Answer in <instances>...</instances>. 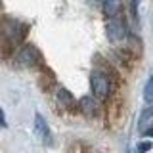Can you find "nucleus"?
<instances>
[{
  "mask_svg": "<svg viewBox=\"0 0 153 153\" xmlns=\"http://www.w3.org/2000/svg\"><path fill=\"white\" fill-rule=\"evenodd\" d=\"M151 147H153L151 142H142V143H138V151H149Z\"/></svg>",
  "mask_w": 153,
  "mask_h": 153,
  "instance_id": "f8f14e48",
  "label": "nucleus"
},
{
  "mask_svg": "<svg viewBox=\"0 0 153 153\" xmlns=\"http://www.w3.org/2000/svg\"><path fill=\"white\" fill-rule=\"evenodd\" d=\"M102 10L107 17L121 16L123 12V0H102Z\"/></svg>",
  "mask_w": 153,
  "mask_h": 153,
  "instance_id": "423d86ee",
  "label": "nucleus"
},
{
  "mask_svg": "<svg viewBox=\"0 0 153 153\" xmlns=\"http://www.w3.org/2000/svg\"><path fill=\"white\" fill-rule=\"evenodd\" d=\"M27 36V25L13 17H0V56L10 57L13 50L25 40Z\"/></svg>",
  "mask_w": 153,
  "mask_h": 153,
  "instance_id": "f257e3e1",
  "label": "nucleus"
},
{
  "mask_svg": "<svg viewBox=\"0 0 153 153\" xmlns=\"http://www.w3.org/2000/svg\"><path fill=\"white\" fill-rule=\"evenodd\" d=\"M143 100H146L147 103H153V75H151V79L147 80L146 88H143Z\"/></svg>",
  "mask_w": 153,
  "mask_h": 153,
  "instance_id": "9d476101",
  "label": "nucleus"
},
{
  "mask_svg": "<svg viewBox=\"0 0 153 153\" xmlns=\"http://www.w3.org/2000/svg\"><path fill=\"white\" fill-rule=\"evenodd\" d=\"M0 10H2V0H0Z\"/></svg>",
  "mask_w": 153,
  "mask_h": 153,
  "instance_id": "2eb2a0df",
  "label": "nucleus"
},
{
  "mask_svg": "<svg viewBox=\"0 0 153 153\" xmlns=\"http://www.w3.org/2000/svg\"><path fill=\"white\" fill-rule=\"evenodd\" d=\"M142 134H146V136H149V138H153V124H151V126H147V128H146V130H143Z\"/></svg>",
  "mask_w": 153,
  "mask_h": 153,
  "instance_id": "ddd939ff",
  "label": "nucleus"
},
{
  "mask_svg": "<svg viewBox=\"0 0 153 153\" xmlns=\"http://www.w3.org/2000/svg\"><path fill=\"white\" fill-rule=\"evenodd\" d=\"M56 96H57V102H59L61 107H65V109H75L76 107V100L73 98V94L67 88H59Z\"/></svg>",
  "mask_w": 153,
  "mask_h": 153,
  "instance_id": "6e6552de",
  "label": "nucleus"
},
{
  "mask_svg": "<svg viewBox=\"0 0 153 153\" xmlns=\"http://www.w3.org/2000/svg\"><path fill=\"white\" fill-rule=\"evenodd\" d=\"M0 126H6V117H4L2 109H0Z\"/></svg>",
  "mask_w": 153,
  "mask_h": 153,
  "instance_id": "4468645a",
  "label": "nucleus"
},
{
  "mask_svg": "<svg viewBox=\"0 0 153 153\" xmlns=\"http://www.w3.org/2000/svg\"><path fill=\"white\" fill-rule=\"evenodd\" d=\"M35 130H36L38 136L42 138V142H44V143H52V132H50L46 121L40 117V115H36V117H35Z\"/></svg>",
  "mask_w": 153,
  "mask_h": 153,
  "instance_id": "0eeeda50",
  "label": "nucleus"
},
{
  "mask_svg": "<svg viewBox=\"0 0 153 153\" xmlns=\"http://www.w3.org/2000/svg\"><path fill=\"white\" fill-rule=\"evenodd\" d=\"M17 63L21 67H42V56L36 50V46L25 44L17 52Z\"/></svg>",
  "mask_w": 153,
  "mask_h": 153,
  "instance_id": "20e7f679",
  "label": "nucleus"
},
{
  "mask_svg": "<svg viewBox=\"0 0 153 153\" xmlns=\"http://www.w3.org/2000/svg\"><path fill=\"white\" fill-rule=\"evenodd\" d=\"M138 4H140V0H128V6H130V16H132L134 21L138 19Z\"/></svg>",
  "mask_w": 153,
  "mask_h": 153,
  "instance_id": "9b49d317",
  "label": "nucleus"
},
{
  "mask_svg": "<svg viewBox=\"0 0 153 153\" xmlns=\"http://www.w3.org/2000/svg\"><path fill=\"white\" fill-rule=\"evenodd\" d=\"M105 31H107V38L111 42H121L128 36V27H126V23H124V19L121 16L107 17Z\"/></svg>",
  "mask_w": 153,
  "mask_h": 153,
  "instance_id": "7ed1b4c3",
  "label": "nucleus"
},
{
  "mask_svg": "<svg viewBox=\"0 0 153 153\" xmlns=\"http://www.w3.org/2000/svg\"><path fill=\"white\" fill-rule=\"evenodd\" d=\"M79 107H80V111L90 119H94V117L100 115V103H98V100H96L94 96H84V98H80Z\"/></svg>",
  "mask_w": 153,
  "mask_h": 153,
  "instance_id": "39448f33",
  "label": "nucleus"
},
{
  "mask_svg": "<svg viewBox=\"0 0 153 153\" xmlns=\"http://www.w3.org/2000/svg\"><path fill=\"white\" fill-rule=\"evenodd\" d=\"M151 124H153V105L142 111L140 121H138V128H140V132H143L147 126H151Z\"/></svg>",
  "mask_w": 153,
  "mask_h": 153,
  "instance_id": "1a4fd4ad",
  "label": "nucleus"
},
{
  "mask_svg": "<svg viewBox=\"0 0 153 153\" xmlns=\"http://www.w3.org/2000/svg\"><path fill=\"white\" fill-rule=\"evenodd\" d=\"M90 90H92V96L98 102H105L111 94V80H109V75L103 73V71H92L90 75Z\"/></svg>",
  "mask_w": 153,
  "mask_h": 153,
  "instance_id": "f03ea898",
  "label": "nucleus"
}]
</instances>
